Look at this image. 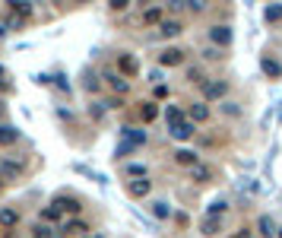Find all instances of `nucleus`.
<instances>
[{
  "mask_svg": "<svg viewBox=\"0 0 282 238\" xmlns=\"http://www.w3.org/2000/svg\"><path fill=\"white\" fill-rule=\"evenodd\" d=\"M143 143H146V133L143 130H136V127H124V140H121V146H117V156H130L133 149H140Z\"/></svg>",
  "mask_w": 282,
  "mask_h": 238,
  "instance_id": "obj_1",
  "label": "nucleus"
},
{
  "mask_svg": "<svg viewBox=\"0 0 282 238\" xmlns=\"http://www.w3.org/2000/svg\"><path fill=\"white\" fill-rule=\"evenodd\" d=\"M209 41H212V48L232 45V29H228V25H212L209 29Z\"/></svg>",
  "mask_w": 282,
  "mask_h": 238,
  "instance_id": "obj_2",
  "label": "nucleus"
},
{
  "mask_svg": "<svg viewBox=\"0 0 282 238\" xmlns=\"http://www.w3.org/2000/svg\"><path fill=\"white\" fill-rule=\"evenodd\" d=\"M228 92V83L225 80H212V83H206V86H203V99H222Z\"/></svg>",
  "mask_w": 282,
  "mask_h": 238,
  "instance_id": "obj_3",
  "label": "nucleus"
},
{
  "mask_svg": "<svg viewBox=\"0 0 282 238\" xmlns=\"http://www.w3.org/2000/svg\"><path fill=\"white\" fill-rule=\"evenodd\" d=\"M127 191H130V197H146V194L152 191V181H149L146 175H143V178H133V181L127 184Z\"/></svg>",
  "mask_w": 282,
  "mask_h": 238,
  "instance_id": "obj_4",
  "label": "nucleus"
},
{
  "mask_svg": "<svg viewBox=\"0 0 282 238\" xmlns=\"http://www.w3.org/2000/svg\"><path fill=\"white\" fill-rule=\"evenodd\" d=\"M159 64H162V67H178V64H184V51H181V48L162 51V54H159Z\"/></svg>",
  "mask_w": 282,
  "mask_h": 238,
  "instance_id": "obj_5",
  "label": "nucleus"
},
{
  "mask_svg": "<svg viewBox=\"0 0 282 238\" xmlns=\"http://www.w3.org/2000/svg\"><path fill=\"white\" fill-rule=\"evenodd\" d=\"M22 175V162H13V159H3L0 162V178L3 181H13V178H19Z\"/></svg>",
  "mask_w": 282,
  "mask_h": 238,
  "instance_id": "obj_6",
  "label": "nucleus"
},
{
  "mask_svg": "<svg viewBox=\"0 0 282 238\" xmlns=\"http://www.w3.org/2000/svg\"><path fill=\"white\" fill-rule=\"evenodd\" d=\"M260 70L267 73L270 80H279V76H282V64L276 61V57H263V61H260Z\"/></svg>",
  "mask_w": 282,
  "mask_h": 238,
  "instance_id": "obj_7",
  "label": "nucleus"
},
{
  "mask_svg": "<svg viewBox=\"0 0 282 238\" xmlns=\"http://www.w3.org/2000/svg\"><path fill=\"white\" fill-rule=\"evenodd\" d=\"M117 67H121L124 76H136V70H140V64H136L133 54H121V57H117Z\"/></svg>",
  "mask_w": 282,
  "mask_h": 238,
  "instance_id": "obj_8",
  "label": "nucleus"
},
{
  "mask_svg": "<svg viewBox=\"0 0 282 238\" xmlns=\"http://www.w3.org/2000/svg\"><path fill=\"white\" fill-rule=\"evenodd\" d=\"M16 140H19V130L10 124H0V146H13Z\"/></svg>",
  "mask_w": 282,
  "mask_h": 238,
  "instance_id": "obj_9",
  "label": "nucleus"
},
{
  "mask_svg": "<svg viewBox=\"0 0 282 238\" xmlns=\"http://www.w3.org/2000/svg\"><path fill=\"white\" fill-rule=\"evenodd\" d=\"M165 121H168V130H172V127L184 124V112H181L178 105H168V108H165Z\"/></svg>",
  "mask_w": 282,
  "mask_h": 238,
  "instance_id": "obj_10",
  "label": "nucleus"
},
{
  "mask_svg": "<svg viewBox=\"0 0 282 238\" xmlns=\"http://www.w3.org/2000/svg\"><path fill=\"white\" fill-rule=\"evenodd\" d=\"M51 207H57L61 213H80V203H76L73 197H57L54 203H51Z\"/></svg>",
  "mask_w": 282,
  "mask_h": 238,
  "instance_id": "obj_11",
  "label": "nucleus"
},
{
  "mask_svg": "<svg viewBox=\"0 0 282 238\" xmlns=\"http://www.w3.org/2000/svg\"><path fill=\"white\" fill-rule=\"evenodd\" d=\"M162 38H175L178 35V32H181V22H178V19H162Z\"/></svg>",
  "mask_w": 282,
  "mask_h": 238,
  "instance_id": "obj_12",
  "label": "nucleus"
},
{
  "mask_svg": "<svg viewBox=\"0 0 282 238\" xmlns=\"http://www.w3.org/2000/svg\"><path fill=\"white\" fill-rule=\"evenodd\" d=\"M172 137H175V140H190V137H193V124H190V121H184V124L172 127Z\"/></svg>",
  "mask_w": 282,
  "mask_h": 238,
  "instance_id": "obj_13",
  "label": "nucleus"
},
{
  "mask_svg": "<svg viewBox=\"0 0 282 238\" xmlns=\"http://www.w3.org/2000/svg\"><path fill=\"white\" fill-rule=\"evenodd\" d=\"M257 229H260V235H263V238H273V235H276V226H273V216H260Z\"/></svg>",
  "mask_w": 282,
  "mask_h": 238,
  "instance_id": "obj_14",
  "label": "nucleus"
},
{
  "mask_svg": "<svg viewBox=\"0 0 282 238\" xmlns=\"http://www.w3.org/2000/svg\"><path fill=\"white\" fill-rule=\"evenodd\" d=\"M175 162H178V165H196V152H190V149H178V152H175Z\"/></svg>",
  "mask_w": 282,
  "mask_h": 238,
  "instance_id": "obj_15",
  "label": "nucleus"
},
{
  "mask_svg": "<svg viewBox=\"0 0 282 238\" xmlns=\"http://www.w3.org/2000/svg\"><path fill=\"white\" fill-rule=\"evenodd\" d=\"M219 229H222L219 219H216V216H206V219H203V226H200V232H203V235H216Z\"/></svg>",
  "mask_w": 282,
  "mask_h": 238,
  "instance_id": "obj_16",
  "label": "nucleus"
},
{
  "mask_svg": "<svg viewBox=\"0 0 282 238\" xmlns=\"http://www.w3.org/2000/svg\"><path fill=\"white\" fill-rule=\"evenodd\" d=\"M16 223H19V213H16V210H10V207L0 210V226L10 229V226H16Z\"/></svg>",
  "mask_w": 282,
  "mask_h": 238,
  "instance_id": "obj_17",
  "label": "nucleus"
},
{
  "mask_svg": "<svg viewBox=\"0 0 282 238\" xmlns=\"http://www.w3.org/2000/svg\"><path fill=\"white\" fill-rule=\"evenodd\" d=\"M225 210H228V200H222V197H219V200H212V203H209L206 216H216V219H219L222 213H225Z\"/></svg>",
  "mask_w": 282,
  "mask_h": 238,
  "instance_id": "obj_18",
  "label": "nucleus"
},
{
  "mask_svg": "<svg viewBox=\"0 0 282 238\" xmlns=\"http://www.w3.org/2000/svg\"><path fill=\"white\" fill-rule=\"evenodd\" d=\"M140 115H143V121H156V118H159V105H156V102H146V105L140 108Z\"/></svg>",
  "mask_w": 282,
  "mask_h": 238,
  "instance_id": "obj_19",
  "label": "nucleus"
},
{
  "mask_svg": "<svg viewBox=\"0 0 282 238\" xmlns=\"http://www.w3.org/2000/svg\"><path fill=\"white\" fill-rule=\"evenodd\" d=\"M152 216H156V219H168V216H172L168 203L165 200H156V203H152Z\"/></svg>",
  "mask_w": 282,
  "mask_h": 238,
  "instance_id": "obj_20",
  "label": "nucleus"
},
{
  "mask_svg": "<svg viewBox=\"0 0 282 238\" xmlns=\"http://www.w3.org/2000/svg\"><path fill=\"white\" fill-rule=\"evenodd\" d=\"M263 16H267V22H276V19H282V3H270L267 10H263Z\"/></svg>",
  "mask_w": 282,
  "mask_h": 238,
  "instance_id": "obj_21",
  "label": "nucleus"
},
{
  "mask_svg": "<svg viewBox=\"0 0 282 238\" xmlns=\"http://www.w3.org/2000/svg\"><path fill=\"white\" fill-rule=\"evenodd\" d=\"M206 115H209V108L203 105V102H196V105L190 108V118H193V121H206Z\"/></svg>",
  "mask_w": 282,
  "mask_h": 238,
  "instance_id": "obj_22",
  "label": "nucleus"
},
{
  "mask_svg": "<svg viewBox=\"0 0 282 238\" xmlns=\"http://www.w3.org/2000/svg\"><path fill=\"white\" fill-rule=\"evenodd\" d=\"M57 219H61V210H57V207H48V210H41V223H57Z\"/></svg>",
  "mask_w": 282,
  "mask_h": 238,
  "instance_id": "obj_23",
  "label": "nucleus"
},
{
  "mask_svg": "<svg viewBox=\"0 0 282 238\" xmlns=\"http://www.w3.org/2000/svg\"><path fill=\"white\" fill-rule=\"evenodd\" d=\"M143 19H146V22H152V25H162V10H159V6H149V10L146 13H143Z\"/></svg>",
  "mask_w": 282,
  "mask_h": 238,
  "instance_id": "obj_24",
  "label": "nucleus"
},
{
  "mask_svg": "<svg viewBox=\"0 0 282 238\" xmlns=\"http://www.w3.org/2000/svg\"><path fill=\"white\" fill-rule=\"evenodd\" d=\"M209 178H212V172L206 165H193V181H209Z\"/></svg>",
  "mask_w": 282,
  "mask_h": 238,
  "instance_id": "obj_25",
  "label": "nucleus"
},
{
  "mask_svg": "<svg viewBox=\"0 0 282 238\" xmlns=\"http://www.w3.org/2000/svg\"><path fill=\"white\" fill-rule=\"evenodd\" d=\"M108 80H111V89L114 92H127V80H121V76H114V73H108Z\"/></svg>",
  "mask_w": 282,
  "mask_h": 238,
  "instance_id": "obj_26",
  "label": "nucleus"
},
{
  "mask_svg": "<svg viewBox=\"0 0 282 238\" xmlns=\"http://www.w3.org/2000/svg\"><path fill=\"white\" fill-rule=\"evenodd\" d=\"M35 238H54V229H51V226H45V223H41V226L35 229Z\"/></svg>",
  "mask_w": 282,
  "mask_h": 238,
  "instance_id": "obj_27",
  "label": "nucleus"
},
{
  "mask_svg": "<svg viewBox=\"0 0 282 238\" xmlns=\"http://www.w3.org/2000/svg\"><path fill=\"white\" fill-rule=\"evenodd\" d=\"M67 232L70 235H86V226L83 223H67Z\"/></svg>",
  "mask_w": 282,
  "mask_h": 238,
  "instance_id": "obj_28",
  "label": "nucleus"
},
{
  "mask_svg": "<svg viewBox=\"0 0 282 238\" xmlns=\"http://www.w3.org/2000/svg\"><path fill=\"white\" fill-rule=\"evenodd\" d=\"M203 57H206V61H219L222 51H219V48H206V51H203Z\"/></svg>",
  "mask_w": 282,
  "mask_h": 238,
  "instance_id": "obj_29",
  "label": "nucleus"
},
{
  "mask_svg": "<svg viewBox=\"0 0 282 238\" xmlns=\"http://www.w3.org/2000/svg\"><path fill=\"white\" fill-rule=\"evenodd\" d=\"M187 80H193V83H200L203 80V73L196 70V67H190V70H187Z\"/></svg>",
  "mask_w": 282,
  "mask_h": 238,
  "instance_id": "obj_30",
  "label": "nucleus"
},
{
  "mask_svg": "<svg viewBox=\"0 0 282 238\" xmlns=\"http://www.w3.org/2000/svg\"><path fill=\"white\" fill-rule=\"evenodd\" d=\"M127 6H130L127 0H111V10H127Z\"/></svg>",
  "mask_w": 282,
  "mask_h": 238,
  "instance_id": "obj_31",
  "label": "nucleus"
},
{
  "mask_svg": "<svg viewBox=\"0 0 282 238\" xmlns=\"http://www.w3.org/2000/svg\"><path fill=\"white\" fill-rule=\"evenodd\" d=\"M232 238H251V229H241V232H235Z\"/></svg>",
  "mask_w": 282,
  "mask_h": 238,
  "instance_id": "obj_32",
  "label": "nucleus"
},
{
  "mask_svg": "<svg viewBox=\"0 0 282 238\" xmlns=\"http://www.w3.org/2000/svg\"><path fill=\"white\" fill-rule=\"evenodd\" d=\"M6 32H10V29H6V25H3V22H0V38H3V35H6Z\"/></svg>",
  "mask_w": 282,
  "mask_h": 238,
  "instance_id": "obj_33",
  "label": "nucleus"
},
{
  "mask_svg": "<svg viewBox=\"0 0 282 238\" xmlns=\"http://www.w3.org/2000/svg\"><path fill=\"white\" fill-rule=\"evenodd\" d=\"M0 76H3V67H0Z\"/></svg>",
  "mask_w": 282,
  "mask_h": 238,
  "instance_id": "obj_34",
  "label": "nucleus"
},
{
  "mask_svg": "<svg viewBox=\"0 0 282 238\" xmlns=\"http://www.w3.org/2000/svg\"><path fill=\"white\" fill-rule=\"evenodd\" d=\"M0 115H3V105H0Z\"/></svg>",
  "mask_w": 282,
  "mask_h": 238,
  "instance_id": "obj_35",
  "label": "nucleus"
},
{
  "mask_svg": "<svg viewBox=\"0 0 282 238\" xmlns=\"http://www.w3.org/2000/svg\"><path fill=\"white\" fill-rule=\"evenodd\" d=\"M279 238H282V229H279Z\"/></svg>",
  "mask_w": 282,
  "mask_h": 238,
  "instance_id": "obj_36",
  "label": "nucleus"
},
{
  "mask_svg": "<svg viewBox=\"0 0 282 238\" xmlns=\"http://www.w3.org/2000/svg\"><path fill=\"white\" fill-rule=\"evenodd\" d=\"M95 238H101V235H95Z\"/></svg>",
  "mask_w": 282,
  "mask_h": 238,
  "instance_id": "obj_37",
  "label": "nucleus"
}]
</instances>
